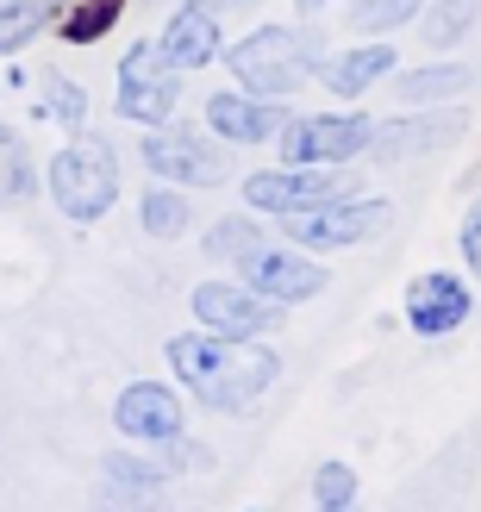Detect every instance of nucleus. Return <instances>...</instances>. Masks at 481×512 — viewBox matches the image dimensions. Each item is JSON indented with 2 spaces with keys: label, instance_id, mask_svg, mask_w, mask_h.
<instances>
[{
  "label": "nucleus",
  "instance_id": "412c9836",
  "mask_svg": "<svg viewBox=\"0 0 481 512\" xmlns=\"http://www.w3.org/2000/svg\"><path fill=\"white\" fill-rule=\"evenodd\" d=\"M481 19V0H438L432 13H425V44L450 50L457 38H469V25Z\"/></svg>",
  "mask_w": 481,
  "mask_h": 512
},
{
  "label": "nucleus",
  "instance_id": "a211bd4d",
  "mask_svg": "<svg viewBox=\"0 0 481 512\" xmlns=\"http://www.w3.org/2000/svg\"><path fill=\"white\" fill-rule=\"evenodd\" d=\"M38 194V169H32V150L13 125H0V207H19V200Z\"/></svg>",
  "mask_w": 481,
  "mask_h": 512
},
{
  "label": "nucleus",
  "instance_id": "c85d7f7f",
  "mask_svg": "<svg viewBox=\"0 0 481 512\" xmlns=\"http://www.w3.org/2000/svg\"><path fill=\"white\" fill-rule=\"evenodd\" d=\"M294 7H300V13H319V7H332V0H294Z\"/></svg>",
  "mask_w": 481,
  "mask_h": 512
},
{
  "label": "nucleus",
  "instance_id": "5701e85b",
  "mask_svg": "<svg viewBox=\"0 0 481 512\" xmlns=\"http://www.w3.org/2000/svg\"><path fill=\"white\" fill-rule=\"evenodd\" d=\"M425 0H350V25L357 32H400Z\"/></svg>",
  "mask_w": 481,
  "mask_h": 512
},
{
  "label": "nucleus",
  "instance_id": "ddd939ff",
  "mask_svg": "<svg viewBox=\"0 0 481 512\" xmlns=\"http://www.w3.org/2000/svg\"><path fill=\"white\" fill-rule=\"evenodd\" d=\"M463 132H469V119H463V113H419V119L375 125L369 150H375L382 163H407V157H425V150H444V144H457Z\"/></svg>",
  "mask_w": 481,
  "mask_h": 512
},
{
  "label": "nucleus",
  "instance_id": "1a4fd4ad",
  "mask_svg": "<svg viewBox=\"0 0 481 512\" xmlns=\"http://www.w3.org/2000/svg\"><path fill=\"white\" fill-rule=\"evenodd\" d=\"M238 188H244V207H257V213H300V207H319V200H338L344 175H332L325 163H288V169L250 175Z\"/></svg>",
  "mask_w": 481,
  "mask_h": 512
},
{
  "label": "nucleus",
  "instance_id": "f8f14e48",
  "mask_svg": "<svg viewBox=\"0 0 481 512\" xmlns=\"http://www.w3.org/2000/svg\"><path fill=\"white\" fill-rule=\"evenodd\" d=\"M469 313H475V294H469V281L444 275V269L419 275L413 288H407V325L419 331V338H444V331H457Z\"/></svg>",
  "mask_w": 481,
  "mask_h": 512
},
{
  "label": "nucleus",
  "instance_id": "4468645a",
  "mask_svg": "<svg viewBox=\"0 0 481 512\" xmlns=\"http://www.w3.org/2000/svg\"><path fill=\"white\" fill-rule=\"evenodd\" d=\"M163 57L175 63V69H207L213 57H219V19H213V7H207V0H182V7H175L169 13V25H163Z\"/></svg>",
  "mask_w": 481,
  "mask_h": 512
},
{
  "label": "nucleus",
  "instance_id": "f03ea898",
  "mask_svg": "<svg viewBox=\"0 0 481 512\" xmlns=\"http://www.w3.org/2000/svg\"><path fill=\"white\" fill-rule=\"evenodd\" d=\"M225 63H232V82L244 94L282 100L325 69V38L307 32V25H263V32H250L244 44L225 50Z\"/></svg>",
  "mask_w": 481,
  "mask_h": 512
},
{
  "label": "nucleus",
  "instance_id": "6ab92c4d",
  "mask_svg": "<svg viewBox=\"0 0 481 512\" xmlns=\"http://www.w3.org/2000/svg\"><path fill=\"white\" fill-rule=\"evenodd\" d=\"M475 82V75L463 63H432V69H413V75H400V100H450V94H463Z\"/></svg>",
  "mask_w": 481,
  "mask_h": 512
},
{
  "label": "nucleus",
  "instance_id": "6e6552de",
  "mask_svg": "<svg viewBox=\"0 0 481 512\" xmlns=\"http://www.w3.org/2000/svg\"><path fill=\"white\" fill-rule=\"evenodd\" d=\"M144 163H150L157 182H175V188H219V182H232L225 150L207 144L200 132H144Z\"/></svg>",
  "mask_w": 481,
  "mask_h": 512
},
{
  "label": "nucleus",
  "instance_id": "39448f33",
  "mask_svg": "<svg viewBox=\"0 0 481 512\" xmlns=\"http://www.w3.org/2000/svg\"><path fill=\"white\" fill-rule=\"evenodd\" d=\"M182 100V69L163 57V44H132L119 57V113L138 125H163Z\"/></svg>",
  "mask_w": 481,
  "mask_h": 512
},
{
  "label": "nucleus",
  "instance_id": "cd10ccee",
  "mask_svg": "<svg viewBox=\"0 0 481 512\" xmlns=\"http://www.w3.org/2000/svg\"><path fill=\"white\" fill-rule=\"evenodd\" d=\"M463 256H469V269L481 275V200H475L469 219H463Z\"/></svg>",
  "mask_w": 481,
  "mask_h": 512
},
{
  "label": "nucleus",
  "instance_id": "f257e3e1",
  "mask_svg": "<svg viewBox=\"0 0 481 512\" xmlns=\"http://www.w3.org/2000/svg\"><path fill=\"white\" fill-rule=\"evenodd\" d=\"M169 369L188 381V394L213 413H250L282 375V356L257 338H232V331H182L169 338Z\"/></svg>",
  "mask_w": 481,
  "mask_h": 512
},
{
  "label": "nucleus",
  "instance_id": "a878e982",
  "mask_svg": "<svg viewBox=\"0 0 481 512\" xmlns=\"http://www.w3.org/2000/svg\"><path fill=\"white\" fill-rule=\"evenodd\" d=\"M100 475L113 481V488H125V494H150L163 481V469H150V463H132V456H107L100 463Z\"/></svg>",
  "mask_w": 481,
  "mask_h": 512
},
{
  "label": "nucleus",
  "instance_id": "b1692460",
  "mask_svg": "<svg viewBox=\"0 0 481 512\" xmlns=\"http://www.w3.org/2000/svg\"><path fill=\"white\" fill-rule=\"evenodd\" d=\"M313 500H319L325 512L357 506V469H350V463H325V469L313 475Z\"/></svg>",
  "mask_w": 481,
  "mask_h": 512
},
{
  "label": "nucleus",
  "instance_id": "c756f323",
  "mask_svg": "<svg viewBox=\"0 0 481 512\" xmlns=\"http://www.w3.org/2000/svg\"><path fill=\"white\" fill-rule=\"evenodd\" d=\"M207 7H244V0H207Z\"/></svg>",
  "mask_w": 481,
  "mask_h": 512
},
{
  "label": "nucleus",
  "instance_id": "423d86ee",
  "mask_svg": "<svg viewBox=\"0 0 481 512\" xmlns=\"http://www.w3.org/2000/svg\"><path fill=\"white\" fill-rule=\"evenodd\" d=\"M375 138V119L363 113H300L282 125V163H350Z\"/></svg>",
  "mask_w": 481,
  "mask_h": 512
},
{
  "label": "nucleus",
  "instance_id": "f3484780",
  "mask_svg": "<svg viewBox=\"0 0 481 512\" xmlns=\"http://www.w3.org/2000/svg\"><path fill=\"white\" fill-rule=\"evenodd\" d=\"M125 19V0H50V25H57V38L63 44H94V38H107L113 25Z\"/></svg>",
  "mask_w": 481,
  "mask_h": 512
},
{
  "label": "nucleus",
  "instance_id": "bb28decb",
  "mask_svg": "<svg viewBox=\"0 0 481 512\" xmlns=\"http://www.w3.org/2000/svg\"><path fill=\"white\" fill-rule=\"evenodd\" d=\"M44 107L57 113L63 125H75V119H82V88H75V82H63V75H50V88H44Z\"/></svg>",
  "mask_w": 481,
  "mask_h": 512
},
{
  "label": "nucleus",
  "instance_id": "393cba45",
  "mask_svg": "<svg viewBox=\"0 0 481 512\" xmlns=\"http://www.w3.org/2000/svg\"><path fill=\"white\" fill-rule=\"evenodd\" d=\"M257 238H263V232H257L250 219H219L213 232H207V256H232V263H238V256L257 244Z\"/></svg>",
  "mask_w": 481,
  "mask_h": 512
},
{
  "label": "nucleus",
  "instance_id": "9d476101",
  "mask_svg": "<svg viewBox=\"0 0 481 512\" xmlns=\"http://www.w3.org/2000/svg\"><path fill=\"white\" fill-rule=\"evenodd\" d=\"M194 319L207 325V331L257 338V331H275V319H282V300L244 288V281H200V288H194Z\"/></svg>",
  "mask_w": 481,
  "mask_h": 512
},
{
  "label": "nucleus",
  "instance_id": "dca6fc26",
  "mask_svg": "<svg viewBox=\"0 0 481 512\" xmlns=\"http://www.w3.org/2000/svg\"><path fill=\"white\" fill-rule=\"evenodd\" d=\"M382 75H394V44H357V50H344V57L325 63V69H319V82L350 100V94L375 88Z\"/></svg>",
  "mask_w": 481,
  "mask_h": 512
},
{
  "label": "nucleus",
  "instance_id": "20e7f679",
  "mask_svg": "<svg viewBox=\"0 0 481 512\" xmlns=\"http://www.w3.org/2000/svg\"><path fill=\"white\" fill-rule=\"evenodd\" d=\"M394 207L388 200H319V207H300V213H282L288 238L300 250H350V244H369L388 232Z\"/></svg>",
  "mask_w": 481,
  "mask_h": 512
},
{
  "label": "nucleus",
  "instance_id": "0eeeda50",
  "mask_svg": "<svg viewBox=\"0 0 481 512\" xmlns=\"http://www.w3.org/2000/svg\"><path fill=\"white\" fill-rule=\"evenodd\" d=\"M238 275H244V288H257V294L282 300V306L319 300L325 281H332L319 263H307V256H300V244H269V238H257V244L238 256Z\"/></svg>",
  "mask_w": 481,
  "mask_h": 512
},
{
  "label": "nucleus",
  "instance_id": "9b49d317",
  "mask_svg": "<svg viewBox=\"0 0 481 512\" xmlns=\"http://www.w3.org/2000/svg\"><path fill=\"white\" fill-rule=\"evenodd\" d=\"M113 425L132 444H175L182 438V400H175L163 381H132L113 400Z\"/></svg>",
  "mask_w": 481,
  "mask_h": 512
},
{
  "label": "nucleus",
  "instance_id": "4be33fe9",
  "mask_svg": "<svg viewBox=\"0 0 481 512\" xmlns=\"http://www.w3.org/2000/svg\"><path fill=\"white\" fill-rule=\"evenodd\" d=\"M144 232L150 238H182L188 232V194L182 188H157V194H144Z\"/></svg>",
  "mask_w": 481,
  "mask_h": 512
},
{
  "label": "nucleus",
  "instance_id": "7ed1b4c3",
  "mask_svg": "<svg viewBox=\"0 0 481 512\" xmlns=\"http://www.w3.org/2000/svg\"><path fill=\"white\" fill-rule=\"evenodd\" d=\"M44 182H50V200H57L69 219H82V225L107 219L119 207V157H113V144L94 138V132L69 138L57 157H50Z\"/></svg>",
  "mask_w": 481,
  "mask_h": 512
},
{
  "label": "nucleus",
  "instance_id": "2eb2a0df",
  "mask_svg": "<svg viewBox=\"0 0 481 512\" xmlns=\"http://www.w3.org/2000/svg\"><path fill=\"white\" fill-rule=\"evenodd\" d=\"M207 125L219 138H232V144H263V138H282V125H288V113L275 107V100H263V94H213L207 100Z\"/></svg>",
  "mask_w": 481,
  "mask_h": 512
},
{
  "label": "nucleus",
  "instance_id": "aec40b11",
  "mask_svg": "<svg viewBox=\"0 0 481 512\" xmlns=\"http://www.w3.org/2000/svg\"><path fill=\"white\" fill-rule=\"evenodd\" d=\"M44 25H50V0H7V7H0V57L25 50Z\"/></svg>",
  "mask_w": 481,
  "mask_h": 512
}]
</instances>
